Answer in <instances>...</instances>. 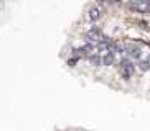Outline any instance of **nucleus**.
<instances>
[{
	"label": "nucleus",
	"instance_id": "obj_1",
	"mask_svg": "<svg viewBox=\"0 0 150 131\" xmlns=\"http://www.w3.org/2000/svg\"><path fill=\"white\" fill-rule=\"evenodd\" d=\"M120 74H122L124 79H130L134 74V64L130 59H124L120 62Z\"/></svg>",
	"mask_w": 150,
	"mask_h": 131
},
{
	"label": "nucleus",
	"instance_id": "obj_2",
	"mask_svg": "<svg viewBox=\"0 0 150 131\" xmlns=\"http://www.w3.org/2000/svg\"><path fill=\"white\" fill-rule=\"evenodd\" d=\"M132 8H135L137 12H149L150 3L149 0H132Z\"/></svg>",
	"mask_w": 150,
	"mask_h": 131
},
{
	"label": "nucleus",
	"instance_id": "obj_3",
	"mask_svg": "<svg viewBox=\"0 0 150 131\" xmlns=\"http://www.w3.org/2000/svg\"><path fill=\"white\" fill-rule=\"evenodd\" d=\"M102 36H101V31L97 30V28H93V30H89L86 33V41L88 43H93V41H101Z\"/></svg>",
	"mask_w": 150,
	"mask_h": 131
},
{
	"label": "nucleus",
	"instance_id": "obj_4",
	"mask_svg": "<svg viewBox=\"0 0 150 131\" xmlns=\"http://www.w3.org/2000/svg\"><path fill=\"white\" fill-rule=\"evenodd\" d=\"M88 18H89V22H96V20H99V18H101V8H99V7H93V8H89Z\"/></svg>",
	"mask_w": 150,
	"mask_h": 131
},
{
	"label": "nucleus",
	"instance_id": "obj_5",
	"mask_svg": "<svg viewBox=\"0 0 150 131\" xmlns=\"http://www.w3.org/2000/svg\"><path fill=\"white\" fill-rule=\"evenodd\" d=\"M101 64H104V66L114 64V54H112V52H106V54L101 57Z\"/></svg>",
	"mask_w": 150,
	"mask_h": 131
},
{
	"label": "nucleus",
	"instance_id": "obj_6",
	"mask_svg": "<svg viewBox=\"0 0 150 131\" xmlns=\"http://www.w3.org/2000/svg\"><path fill=\"white\" fill-rule=\"evenodd\" d=\"M125 51H127L129 56L134 57V59H140V56H142V52L139 48H125Z\"/></svg>",
	"mask_w": 150,
	"mask_h": 131
},
{
	"label": "nucleus",
	"instance_id": "obj_7",
	"mask_svg": "<svg viewBox=\"0 0 150 131\" xmlns=\"http://www.w3.org/2000/svg\"><path fill=\"white\" fill-rule=\"evenodd\" d=\"M93 49H94V44H93V43H86L83 48L78 49V51H74V52H78V54H81V52H86V54H89V52H93Z\"/></svg>",
	"mask_w": 150,
	"mask_h": 131
},
{
	"label": "nucleus",
	"instance_id": "obj_8",
	"mask_svg": "<svg viewBox=\"0 0 150 131\" xmlns=\"http://www.w3.org/2000/svg\"><path fill=\"white\" fill-rule=\"evenodd\" d=\"M88 61L91 62L93 66H101V57L97 56V54H91V56H88Z\"/></svg>",
	"mask_w": 150,
	"mask_h": 131
},
{
	"label": "nucleus",
	"instance_id": "obj_9",
	"mask_svg": "<svg viewBox=\"0 0 150 131\" xmlns=\"http://www.w3.org/2000/svg\"><path fill=\"white\" fill-rule=\"evenodd\" d=\"M139 67H140V70H149V69H150V57H147V59L140 61Z\"/></svg>",
	"mask_w": 150,
	"mask_h": 131
},
{
	"label": "nucleus",
	"instance_id": "obj_10",
	"mask_svg": "<svg viewBox=\"0 0 150 131\" xmlns=\"http://www.w3.org/2000/svg\"><path fill=\"white\" fill-rule=\"evenodd\" d=\"M110 2H112V3H119L120 0H110Z\"/></svg>",
	"mask_w": 150,
	"mask_h": 131
}]
</instances>
